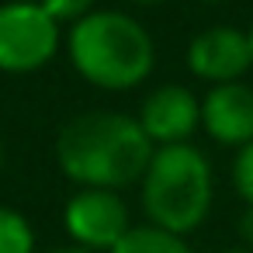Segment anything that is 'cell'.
<instances>
[{"instance_id": "14", "label": "cell", "mask_w": 253, "mask_h": 253, "mask_svg": "<svg viewBox=\"0 0 253 253\" xmlns=\"http://www.w3.org/2000/svg\"><path fill=\"white\" fill-rule=\"evenodd\" d=\"M52 253H94V250H84V246H63V250H52Z\"/></svg>"}, {"instance_id": "7", "label": "cell", "mask_w": 253, "mask_h": 253, "mask_svg": "<svg viewBox=\"0 0 253 253\" xmlns=\"http://www.w3.org/2000/svg\"><path fill=\"white\" fill-rule=\"evenodd\" d=\"M139 125L149 135V142H156L160 149L180 146L201 125V101L180 84H163L142 101Z\"/></svg>"}, {"instance_id": "12", "label": "cell", "mask_w": 253, "mask_h": 253, "mask_svg": "<svg viewBox=\"0 0 253 253\" xmlns=\"http://www.w3.org/2000/svg\"><path fill=\"white\" fill-rule=\"evenodd\" d=\"M232 180H236V191L239 198L253 208V142L239 149L236 156V167H232Z\"/></svg>"}, {"instance_id": "15", "label": "cell", "mask_w": 253, "mask_h": 253, "mask_svg": "<svg viewBox=\"0 0 253 253\" xmlns=\"http://www.w3.org/2000/svg\"><path fill=\"white\" fill-rule=\"evenodd\" d=\"M225 253H253V250H225Z\"/></svg>"}, {"instance_id": "3", "label": "cell", "mask_w": 253, "mask_h": 253, "mask_svg": "<svg viewBox=\"0 0 253 253\" xmlns=\"http://www.w3.org/2000/svg\"><path fill=\"white\" fill-rule=\"evenodd\" d=\"M142 208L149 225L173 236L198 229L211 208V167L205 153L191 142L156 149L142 177Z\"/></svg>"}, {"instance_id": "9", "label": "cell", "mask_w": 253, "mask_h": 253, "mask_svg": "<svg viewBox=\"0 0 253 253\" xmlns=\"http://www.w3.org/2000/svg\"><path fill=\"white\" fill-rule=\"evenodd\" d=\"M111 253H191V246L167 232V229H156V225H132L125 232V239L111 250Z\"/></svg>"}, {"instance_id": "13", "label": "cell", "mask_w": 253, "mask_h": 253, "mask_svg": "<svg viewBox=\"0 0 253 253\" xmlns=\"http://www.w3.org/2000/svg\"><path fill=\"white\" fill-rule=\"evenodd\" d=\"M239 232H243V236H246V239L253 243V208H250V211L243 215V222H239Z\"/></svg>"}, {"instance_id": "10", "label": "cell", "mask_w": 253, "mask_h": 253, "mask_svg": "<svg viewBox=\"0 0 253 253\" xmlns=\"http://www.w3.org/2000/svg\"><path fill=\"white\" fill-rule=\"evenodd\" d=\"M0 253H35V232L28 218L0 205Z\"/></svg>"}, {"instance_id": "4", "label": "cell", "mask_w": 253, "mask_h": 253, "mask_svg": "<svg viewBox=\"0 0 253 253\" xmlns=\"http://www.w3.org/2000/svg\"><path fill=\"white\" fill-rule=\"evenodd\" d=\"M59 49V25L35 0L0 4V70L32 73L42 70Z\"/></svg>"}, {"instance_id": "2", "label": "cell", "mask_w": 253, "mask_h": 253, "mask_svg": "<svg viewBox=\"0 0 253 253\" xmlns=\"http://www.w3.org/2000/svg\"><path fill=\"white\" fill-rule=\"evenodd\" d=\"M73 70L101 90H132L153 73L149 32L122 11H94L66 35Z\"/></svg>"}, {"instance_id": "11", "label": "cell", "mask_w": 253, "mask_h": 253, "mask_svg": "<svg viewBox=\"0 0 253 253\" xmlns=\"http://www.w3.org/2000/svg\"><path fill=\"white\" fill-rule=\"evenodd\" d=\"M39 4L45 7V14L56 21V25H77V21H84L87 14H94L90 7H94V0H39Z\"/></svg>"}, {"instance_id": "16", "label": "cell", "mask_w": 253, "mask_h": 253, "mask_svg": "<svg viewBox=\"0 0 253 253\" xmlns=\"http://www.w3.org/2000/svg\"><path fill=\"white\" fill-rule=\"evenodd\" d=\"M250 52H253V28H250Z\"/></svg>"}, {"instance_id": "1", "label": "cell", "mask_w": 253, "mask_h": 253, "mask_svg": "<svg viewBox=\"0 0 253 253\" xmlns=\"http://www.w3.org/2000/svg\"><path fill=\"white\" fill-rule=\"evenodd\" d=\"M153 142L139 118L122 111H87L63 125L56 139V160L63 173L80 187L115 191L146 177Z\"/></svg>"}, {"instance_id": "5", "label": "cell", "mask_w": 253, "mask_h": 253, "mask_svg": "<svg viewBox=\"0 0 253 253\" xmlns=\"http://www.w3.org/2000/svg\"><path fill=\"white\" fill-rule=\"evenodd\" d=\"M63 222H66L70 239L84 250H94V253H101V250L111 253L125 239V232L132 229L128 208L118 198V191H97V187L77 191L66 201Z\"/></svg>"}, {"instance_id": "8", "label": "cell", "mask_w": 253, "mask_h": 253, "mask_svg": "<svg viewBox=\"0 0 253 253\" xmlns=\"http://www.w3.org/2000/svg\"><path fill=\"white\" fill-rule=\"evenodd\" d=\"M201 125L222 146H250L253 142V87L246 84H218L201 101Z\"/></svg>"}, {"instance_id": "17", "label": "cell", "mask_w": 253, "mask_h": 253, "mask_svg": "<svg viewBox=\"0 0 253 253\" xmlns=\"http://www.w3.org/2000/svg\"><path fill=\"white\" fill-rule=\"evenodd\" d=\"M0 160H4V149H0Z\"/></svg>"}, {"instance_id": "6", "label": "cell", "mask_w": 253, "mask_h": 253, "mask_svg": "<svg viewBox=\"0 0 253 253\" xmlns=\"http://www.w3.org/2000/svg\"><path fill=\"white\" fill-rule=\"evenodd\" d=\"M187 66L198 80H208L215 87L239 84V77L253 66L250 35L229 25H215L187 45Z\"/></svg>"}]
</instances>
